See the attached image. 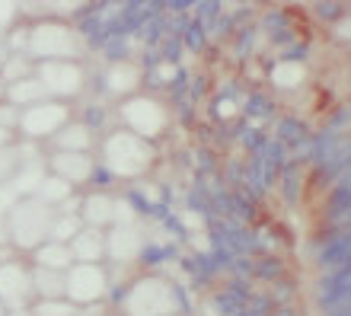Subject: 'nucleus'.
Segmentation results:
<instances>
[{
    "label": "nucleus",
    "mask_w": 351,
    "mask_h": 316,
    "mask_svg": "<svg viewBox=\"0 0 351 316\" xmlns=\"http://www.w3.org/2000/svg\"><path fill=\"white\" fill-rule=\"evenodd\" d=\"M310 51H313V45H310L306 38H300V42H294L291 48H285V51L278 55V61H281V64H297V67H304V61H310Z\"/></svg>",
    "instance_id": "nucleus-20"
},
{
    "label": "nucleus",
    "mask_w": 351,
    "mask_h": 316,
    "mask_svg": "<svg viewBox=\"0 0 351 316\" xmlns=\"http://www.w3.org/2000/svg\"><path fill=\"white\" fill-rule=\"evenodd\" d=\"M182 256V250L176 246V243H141V250H138V265L144 271H157L160 265H167V262H173V259H179Z\"/></svg>",
    "instance_id": "nucleus-4"
},
{
    "label": "nucleus",
    "mask_w": 351,
    "mask_h": 316,
    "mask_svg": "<svg viewBox=\"0 0 351 316\" xmlns=\"http://www.w3.org/2000/svg\"><path fill=\"white\" fill-rule=\"evenodd\" d=\"M221 179H223V186L227 189H240L243 186V157H227Z\"/></svg>",
    "instance_id": "nucleus-23"
},
{
    "label": "nucleus",
    "mask_w": 351,
    "mask_h": 316,
    "mask_svg": "<svg viewBox=\"0 0 351 316\" xmlns=\"http://www.w3.org/2000/svg\"><path fill=\"white\" fill-rule=\"evenodd\" d=\"M262 160H265L268 169H275L278 176H281V169L291 163V147H287V144H281L278 138H268L265 150H262Z\"/></svg>",
    "instance_id": "nucleus-15"
},
{
    "label": "nucleus",
    "mask_w": 351,
    "mask_h": 316,
    "mask_svg": "<svg viewBox=\"0 0 351 316\" xmlns=\"http://www.w3.org/2000/svg\"><path fill=\"white\" fill-rule=\"evenodd\" d=\"M275 316H304L297 310V304H285V307H275Z\"/></svg>",
    "instance_id": "nucleus-31"
},
{
    "label": "nucleus",
    "mask_w": 351,
    "mask_h": 316,
    "mask_svg": "<svg viewBox=\"0 0 351 316\" xmlns=\"http://www.w3.org/2000/svg\"><path fill=\"white\" fill-rule=\"evenodd\" d=\"M271 138H278L281 144H287V147H294L297 141H304L306 134H313L310 131V125H306L300 115H294V112H281L275 121H271Z\"/></svg>",
    "instance_id": "nucleus-5"
},
{
    "label": "nucleus",
    "mask_w": 351,
    "mask_h": 316,
    "mask_svg": "<svg viewBox=\"0 0 351 316\" xmlns=\"http://www.w3.org/2000/svg\"><path fill=\"white\" fill-rule=\"evenodd\" d=\"M221 13H223V0H195L192 16L198 23H204V26H214L221 19Z\"/></svg>",
    "instance_id": "nucleus-19"
},
{
    "label": "nucleus",
    "mask_w": 351,
    "mask_h": 316,
    "mask_svg": "<svg viewBox=\"0 0 351 316\" xmlns=\"http://www.w3.org/2000/svg\"><path fill=\"white\" fill-rule=\"evenodd\" d=\"M106 121H109V109L102 103H90L80 112V125H84L86 131H106Z\"/></svg>",
    "instance_id": "nucleus-17"
},
{
    "label": "nucleus",
    "mask_w": 351,
    "mask_h": 316,
    "mask_svg": "<svg viewBox=\"0 0 351 316\" xmlns=\"http://www.w3.org/2000/svg\"><path fill=\"white\" fill-rule=\"evenodd\" d=\"M348 125H351V103L335 106L323 121V128H329V131H348Z\"/></svg>",
    "instance_id": "nucleus-22"
},
{
    "label": "nucleus",
    "mask_w": 351,
    "mask_h": 316,
    "mask_svg": "<svg viewBox=\"0 0 351 316\" xmlns=\"http://www.w3.org/2000/svg\"><path fill=\"white\" fill-rule=\"evenodd\" d=\"M278 195L285 202L287 208H297L300 205V198H304V167H297V163H287L281 169V176H278Z\"/></svg>",
    "instance_id": "nucleus-6"
},
{
    "label": "nucleus",
    "mask_w": 351,
    "mask_h": 316,
    "mask_svg": "<svg viewBox=\"0 0 351 316\" xmlns=\"http://www.w3.org/2000/svg\"><path fill=\"white\" fill-rule=\"evenodd\" d=\"M351 297V271H329V275H319L313 284V304L316 310L323 313L339 300Z\"/></svg>",
    "instance_id": "nucleus-2"
},
{
    "label": "nucleus",
    "mask_w": 351,
    "mask_h": 316,
    "mask_svg": "<svg viewBox=\"0 0 351 316\" xmlns=\"http://www.w3.org/2000/svg\"><path fill=\"white\" fill-rule=\"evenodd\" d=\"M169 297H173V310H179L182 316L192 313V300H189V291L182 281H169Z\"/></svg>",
    "instance_id": "nucleus-24"
},
{
    "label": "nucleus",
    "mask_w": 351,
    "mask_h": 316,
    "mask_svg": "<svg viewBox=\"0 0 351 316\" xmlns=\"http://www.w3.org/2000/svg\"><path fill=\"white\" fill-rule=\"evenodd\" d=\"M121 202H128L131 211L138 214V217H150V205H154V198L144 195V189L138 182H128V186L121 189Z\"/></svg>",
    "instance_id": "nucleus-16"
},
{
    "label": "nucleus",
    "mask_w": 351,
    "mask_h": 316,
    "mask_svg": "<svg viewBox=\"0 0 351 316\" xmlns=\"http://www.w3.org/2000/svg\"><path fill=\"white\" fill-rule=\"evenodd\" d=\"M259 38H262L259 23H246V26L237 29V36L230 38V42H233V55H237V61H246V58H252V51L259 48Z\"/></svg>",
    "instance_id": "nucleus-8"
},
{
    "label": "nucleus",
    "mask_w": 351,
    "mask_h": 316,
    "mask_svg": "<svg viewBox=\"0 0 351 316\" xmlns=\"http://www.w3.org/2000/svg\"><path fill=\"white\" fill-rule=\"evenodd\" d=\"M99 55L106 58V64L115 67V64H125L134 58V48H131V38H106V45L99 48Z\"/></svg>",
    "instance_id": "nucleus-13"
},
{
    "label": "nucleus",
    "mask_w": 351,
    "mask_h": 316,
    "mask_svg": "<svg viewBox=\"0 0 351 316\" xmlns=\"http://www.w3.org/2000/svg\"><path fill=\"white\" fill-rule=\"evenodd\" d=\"M319 316H351V297H348V300H339V304H332V307L323 310Z\"/></svg>",
    "instance_id": "nucleus-30"
},
{
    "label": "nucleus",
    "mask_w": 351,
    "mask_h": 316,
    "mask_svg": "<svg viewBox=\"0 0 351 316\" xmlns=\"http://www.w3.org/2000/svg\"><path fill=\"white\" fill-rule=\"evenodd\" d=\"M115 182H119V176H115V173H112L102 160H93V169H90V176H86V189H90V192L106 195V192H112V189H115Z\"/></svg>",
    "instance_id": "nucleus-12"
},
{
    "label": "nucleus",
    "mask_w": 351,
    "mask_h": 316,
    "mask_svg": "<svg viewBox=\"0 0 351 316\" xmlns=\"http://www.w3.org/2000/svg\"><path fill=\"white\" fill-rule=\"evenodd\" d=\"M252 278L265 281V284H275L278 278H285V259L278 252H262V256H252Z\"/></svg>",
    "instance_id": "nucleus-7"
},
{
    "label": "nucleus",
    "mask_w": 351,
    "mask_h": 316,
    "mask_svg": "<svg viewBox=\"0 0 351 316\" xmlns=\"http://www.w3.org/2000/svg\"><path fill=\"white\" fill-rule=\"evenodd\" d=\"M351 167V131L348 134H342V141L332 147V154L319 163V167H313V173H310V182L313 186H326V192L339 182V176H342L345 169Z\"/></svg>",
    "instance_id": "nucleus-1"
},
{
    "label": "nucleus",
    "mask_w": 351,
    "mask_h": 316,
    "mask_svg": "<svg viewBox=\"0 0 351 316\" xmlns=\"http://www.w3.org/2000/svg\"><path fill=\"white\" fill-rule=\"evenodd\" d=\"M163 227H167L169 230V236H173V243L176 246H189V227H185L182 223V217H179V214H169L167 221H163Z\"/></svg>",
    "instance_id": "nucleus-25"
},
{
    "label": "nucleus",
    "mask_w": 351,
    "mask_h": 316,
    "mask_svg": "<svg viewBox=\"0 0 351 316\" xmlns=\"http://www.w3.org/2000/svg\"><path fill=\"white\" fill-rule=\"evenodd\" d=\"M208 307H211L217 316H237L243 307H246V304H243L237 294H230V291L221 284V288L211 291V297H208Z\"/></svg>",
    "instance_id": "nucleus-11"
},
{
    "label": "nucleus",
    "mask_w": 351,
    "mask_h": 316,
    "mask_svg": "<svg viewBox=\"0 0 351 316\" xmlns=\"http://www.w3.org/2000/svg\"><path fill=\"white\" fill-rule=\"evenodd\" d=\"M268 138H271V131L268 128H259V125H243L240 128V138H237V147L243 150V157H252V154H262L268 144Z\"/></svg>",
    "instance_id": "nucleus-9"
},
{
    "label": "nucleus",
    "mask_w": 351,
    "mask_h": 316,
    "mask_svg": "<svg viewBox=\"0 0 351 316\" xmlns=\"http://www.w3.org/2000/svg\"><path fill=\"white\" fill-rule=\"evenodd\" d=\"M313 13H316V19L319 23H326V26H335V23H342L345 16H348V3H339V0H323V3H316L313 7Z\"/></svg>",
    "instance_id": "nucleus-18"
},
{
    "label": "nucleus",
    "mask_w": 351,
    "mask_h": 316,
    "mask_svg": "<svg viewBox=\"0 0 351 316\" xmlns=\"http://www.w3.org/2000/svg\"><path fill=\"white\" fill-rule=\"evenodd\" d=\"M189 86H192V71H189L185 64L173 67V71H169V80H167L169 106H173V103H182V99H189Z\"/></svg>",
    "instance_id": "nucleus-10"
},
{
    "label": "nucleus",
    "mask_w": 351,
    "mask_h": 316,
    "mask_svg": "<svg viewBox=\"0 0 351 316\" xmlns=\"http://www.w3.org/2000/svg\"><path fill=\"white\" fill-rule=\"evenodd\" d=\"M160 51H163V64L173 71V67H179L182 64V51H185V45H182V36H167L163 38V45H160Z\"/></svg>",
    "instance_id": "nucleus-21"
},
{
    "label": "nucleus",
    "mask_w": 351,
    "mask_h": 316,
    "mask_svg": "<svg viewBox=\"0 0 351 316\" xmlns=\"http://www.w3.org/2000/svg\"><path fill=\"white\" fill-rule=\"evenodd\" d=\"M173 115H176V121L179 125H195V119H198V106H192L189 99H182V103H173Z\"/></svg>",
    "instance_id": "nucleus-27"
},
{
    "label": "nucleus",
    "mask_w": 351,
    "mask_h": 316,
    "mask_svg": "<svg viewBox=\"0 0 351 316\" xmlns=\"http://www.w3.org/2000/svg\"><path fill=\"white\" fill-rule=\"evenodd\" d=\"M169 214H173V208H169V205H163L160 198H157V202H154V205H150V221L163 223V221H167V217H169Z\"/></svg>",
    "instance_id": "nucleus-29"
},
{
    "label": "nucleus",
    "mask_w": 351,
    "mask_h": 316,
    "mask_svg": "<svg viewBox=\"0 0 351 316\" xmlns=\"http://www.w3.org/2000/svg\"><path fill=\"white\" fill-rule=\"evenodd\" d=\"M335 186H342V189H351V167L345 169L342 176H339V182H335Z\"/></svg>",
    "instance_id": "nucleus-32"
},
{
    "label": "nucleus",
    "mask_w": 351,
    "mask_h": 316,
    "mask_svg": "<svg viewBox=\"0 0 351 316\" xmlns=\"http://www.w3.org/2000/svg\"><path fill=\"white\" fill-rule=\"evenodd\" d=\"M163 64V51L160 48H141V74H154V71H160Z\"/></svg>",
    "instance_id": "nucleus-26"
},
{
    "label": "nucleus",
    "mask_w": 351,
    "mask_h": 316,
    "mask_svg": "<svg viewBox=\"0 0 351 316\" xmlns=\"http://www.w3.org/2000/svg\"><path fill=\"white\" fill-rule=\"evenodd\" d=\"M240 119H246L250 125H259V128H265L268 121H275L278 119L275 93H268V90H262V86H252L250 93H246V99H243V106H240Z\"/></svg>",
    "instance_id": "nucleus-3"
},
{
    "label": "nucleus",
    "mask_w": 351,
    "mask_h": 316,
    "mask_svg": "<svg viewBox=\"0 0 351 316\" xmlns=\"http://www.w3.org/2000/svg\"><path fill=\"white\" fill-rule=\"evenodd\" d=\"M204 93H208V77L204 74H192V86H189V103L198 106L204 99Z\"/></svg>",
    "instance_id": "nucleus-28"
},
{
    "label": "nucleus",
    "mask_w": 351,
    "mask_h": 316,
    "mask_svg": "<svg viewBox=\"0 0 351 316\" xmlns=\"http://www.w3.org/2000/svg\"><path fill=\"white\" fill-rule=\"evenodd\" d=\"M182 45L185 51H192V55H202L204 48L211 45V36H208V26L204 23H198V19L192 16V23H189V29L182 32Z\"/></svg>",
    "instance_id": "nucleus-14"
}]
</instances>
